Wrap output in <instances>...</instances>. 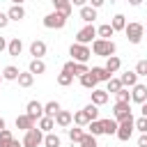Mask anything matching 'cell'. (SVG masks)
<instances>
[{
  "mask_svg": "<svg viewBox=\"0 0 147 147\" xmlns=\"http://www.w3.org/2000/svg\"><path fill=\"white\" fill-rule=\"evenodd\" d=\"M115 51H117V46H115L113 39H101V37H96V39L92 41V53L99 55V57H110V55H115Z\"/></svg>",
  "mask_w": 147,
  "mask_h": 147,
  "instance_id": "cell-1",
  "label": "cell"
},
{
  "mask_svg": "<svg viewBox=\"0 0 147 147\" xmlns=\"http://www.w3.org/2000/svg\"><path fill=\"white\" fill-rule=\"evenodd\" d=\"M67 18H69V16H64L62 11L53 9L51 14L44 16V28H48V30H62V28L67 25Z\"/></svg>",
  "mask_w": 147,
  "mask_h": 147,
  "instance_id": "cell-2",
  "label": "cell"
},
{
  "mask_svg": "<svg viewBox=\"0 0 147 147\" xmlns=\"http://www.w3.org/2000/svg\"><path fill=\"white\" fill-rule=\"evenodd\" d=\"M69 55H71L74 62H87L90 55H92V48H90L87 44H78V41H74V44L69 46Z\"/></svg>",
  "mask_w": 147,
  "mask_h": 147,
  "instance_id": "cell-3",
  "label": "cell"
},
{
  "mask_svg": "<svg viewBox=\"0 0 147 147\" xmlns=\"http://www.w3.org/2000/svg\"><path fill=\"white\" fill-rule=\"evenodd\" d=\"M44 136H46V133H44L39 126L28 129L25 136H23V147H39V145H44Z\"/></svg>",
  "mask_w": 147,
  "mask_h": 147,
  "instance_id": "cell-4",
  "label": "cell"
},
{
  "mask_svg": "<svg viewBox=\"0 0 147 147\" xmlns=\"http://www.w3.org/2000/svg\"><path fill=\"white\" fill-rule=\"evenodd\" d=\"M124 34H126L129 44H140L142 37H145V25H142V23H126Z\"/></svg>",
  "mask_w": 147,
  "mask_h": 147,
  "instance_id": "cell-5",
  "label": "cell"
},
{
  "mask_svg": "<svg viewBox=\"0 0 147 147\" xmlns=\"http://www.w3.org/2000/svg\"><path fill=\"white\" fill-rule=\"evenodd\" d=\"M133 131H136V119H133V115H131V117H126V119H122V122H119V126H117V133H115V136H117L122 142H126V140H131Z\"/></svg>",
  "mask_w": 147,
  "mask_h": 147,
  "instance_id": "cell-6",
  "label": "cell"
},
{
  "mask_svg": "<svg viewBox=\"0 0 147 147\" xmlns=\"http://www.w3.org/2000/svg\"><path fill=\"white\" fill-rule=\"evenodd\" d=\"M94 39H96V28L92 23H85V28H80L76 32V41L78 44H92Z\"/></svg>",
  "mask_w": 147,
  "mask_h": 147,
  "instance_id": "cell-7",
  "label": "cell"
},
{
  "mask_svg": "<svg viewBox=\"0 0 147 147\" xmlns=\"http://www.w3.org/2000/svg\"><path fill=\"white\" fill-rule=\"evenodd\" d=\"M113 117H115L117 122L131 117V103H129V101H115V106H113Z\"/></svg>",
  "mask_w": 147,
  "mask_h": 147,
  "instance_id": "cell-8",
  "label": "cell"
},
{
  "mask_svg": "<svg viewBox=\"0 0 147 147\" xmlns=\"http://www.w3.org/2000/svg\"><path fill=\"white\" fill-rule=\"evenodd\" d=\"M62 69H64V71H69V74H74V78H76V76L80 78L83 74H87V71H90V67H87L85 62H74V60H69Z\"/></svg>",
  "mask_w": 147,
  "mask_h": 147,
  "instance_id": "cell-9",
  "label": "cell"
},
{
  "mask_svg": "<svg viewBox=\"0 0 147 147\" xmlns=\"http://www.w3.org/2000/svg\"><path fill=\"white\" fill-rule=\"evenodd\" d=\"M25 113L34 119V122H39L41 117H44V103H39L37 99H32V101H28V106H25Z\"/></svg>",
  "mask_w": 147,
  "mask_h": 147,
  "instance_id": "cell-10",
  "label": "cell"
},
{
  "mask_svg": "<svg viewBox=\"0 0 147 147\" xmlns=\"http://www.w3.org/2000/svg\"><path fill=\"white\" fill-rule=\"evenodd\" d=\"M131 101L145 103V101H147V85H142V83L133 85V87H131Z\"/></svg>",
  "mask_w": 147,
  "mask_h": 147,
  "instance_id": "cell-11",
  "label": "cell"
},
{
  "mask_svg": "<svg viewBox=\"0 0 147 147\" xmlns=\"http://www.w3.org/2000/svg\"><path fill=\"white\" fill-rule=\"evenodd\" d=\"M46 51H48V46H46V41H41V39H34V41L30 44V55H32V57H44Z\"/></svg>",
  "mask_w": 147,
  "mask_h": 147,
  "instance_id": "cell-12",
  "label": "cell"
},
{
  "mask_svg": "<svg viewBox=\"0 0 147 147\" xmlns=\"http://www.w3.org/2000/svg\"><path fill=\"white\" fill-rule=\"evenodd\" d=\"M71 122H74V113H69V110H60V113L55 115V124L62 126V129L71 126Z\"/></svg>",
  "mask_w": 147,
  "mask_h": 147,
  "instance_id": "cell-13",
  "label": "cell"
},
{
  "mask_svg": "<svg viewBox=\"0 0 147 147\" xmlns=\"http://www.w3.org/2000/svg\"><path fill=\"white\" fill-rule=\"evenodd\" d=\"M28 71H32L34 76L46 74V62H44L41 57H32V60H30V64H28Z\"/></svg>",
  "mask_w": 147,
  "mask_h": 147,
  "instance_id": "cell-14",
  "label": "cell"
},
{
  "mask_svg": "<svg viewBox=\"0 0 147 147\" xmlns=\"http://www.w3.org/2000/svg\"><path fill=\"white\" fill-rule=\"evenodd\" d=\"M7 16H9V21H23L25 18V9H23V5H11L9 7V11H7Z\"/></svg>",
  "mask_w": 147,
  "mask_h": 147,
  "instance_id": "cell-15",
  "label": "cell"
},
{
  "mask_svg": "<svg viewBox=\"0 0 147 147\" xmlns=\"http://www.w3.org/2000/svg\"><path fill=\"white\" fill-rule=\"evenodd\" d=\"M7 53H9L11 57H18V55L23 53V41H21L18 37H14V39L7 44Z\"/></svg>",
  "mask_w": 147,
  "mask_h": 147,
  "instance_id": "cell-16",
  "label": "cell"
},
{
  "mask_svg": "<svg viewBox=\"0 0 147 147\" xmlns=\"http://www.w3.org/2000/svg\"><path fill=\"white\" fill-rule=\"evenodd\" d=\"M90 71H92V74H94V78H96V80H99V83H108V80H110V78H113V74H110V71H108V69H106V67H92V69H90Z\"/></svg>",
  "mask_w": 147,
  "mask_h": 147,
  "instance_id": "cell-17",
  "label": "cell"
},
{
  "mask_svg": "<svg viewBox=\"0 0 147 147\" xmlns=\"http://www.w3.org/2000/svg\"><path fill=\"white\" fill-rule=\"evenodd\" d=\"M32 126H34V119H32L28 113H23V115H18V117H16V129L28 131V129H32Z\"/></svg>",
  "mask_w": 147,
  "mask_h": 147,
  "instance_id": "cell-18",
  "label": "cell"
},
{
  "mask_svg": "<svg viewBox=\"0 0 147 147\" xmlns=\"http://www.w3.org/2000/svg\"><path fill=\"white\" fill-rule=\"evenodd\" d=\"M101 124H103V133H106V136H115V133H117L119 122H117L115 117H106V119H101Z\"/></svg>",
  "mask_w": 147,
  "mask_h": 147,
  "instance_id": "cell-19",
  "label": "cell"
},
{
  "mask_svg": "<svg viewBox=\"0 0 147 147\" xmlns=\"http://www.w3.org/2000/svg\"><path fill=\"white\" fill-rule=\"evenodd\" d=\"M51 2H53V7H55L57 11H62L64 16H71V11H74L71 0H51Z\"/></svg>",
  "mask_w": 147,
  "mask_h": 147,
  "instance_id": "cell-20",
  "label": "cell"
},
{
  "mask_svg": "<svg viewBox=\"0 0 147 147\" xmlns=\"http://www.w3.org/2000/svg\"><path fill=\"white\" fill-rule=\"evenodd\" d=\"M94 18H96V9H94L92 5L80 7V21H85V23H94Z\"/></svg>",
  "mask_w": 147,
  "mask_h": 147,
  "instance_id": "cell-21",
  "label": "cell"
},
{
  "mask_svg": "<svg viewBox=\"0 0 147 147\" xmlns=\"http://www.w3.org/2000/svg\"><path fill=\"white\" fill-rule=\"evenodd\" d=\"M119 80H122L124 87H133V85H138V74H136V69H133V71H124V74L119 76Z\"/></svg>",
  "mask_w": 147,
  "mask_h": 147,
  "instance_id": "cell-22",
  "label": "cell"
},
{
  "mask_svg": "<svg viewBox=\"0 0 147 147\" xmlns=\"http://www.w3.org/2000/svg\"><path fill=\"white\" fill-rule=\"evenodd\" d=\"M80 85H83L85 90H96L99 80L94 78V74H92V71H87V74H83V76H80Z\"/></svg>",
  "mask_w": 147,
  "mask_h": 147,
  "instance_id": "cell-23",
  "label": "cell"
},
{
  "mask_svg": "<svg viewBox=\"0 0 147 147\" xmlns=\"http://www.w3.org/2000/svg\"><path fill=\"white\" fill-rule=\"evenodd\" d=\"M110 74H117L119 69H122V60L117 57V55H110V57H106V64H103Z\"/></svg>",
  "mask_w": 147,
  "mask_h": 147,
  "instance_id": "cell-24",
  "label": "cell"
},
{
  "mask_svg": "<svg viewBox=\"0 0 147 147\" xmlns=\"http://www.w3.org/2000/svg\"><path fill=\"white\" fill-rule=\"evenodd\" d=\"M92 103L94 106H106L108 103V92L106 90H92Z\"/></svg>",
  "mask_w": 147,
  "mask_h": 147,
  "instance_id": "cell-25",
  "label": "cell"
},
{
  "mask_svg": "<svg viewBox=\"0 0 147 147\" xmlns=\"http://www.w3.org/2000/svg\"><path fill=\"white\" fill-rule=\"evenodd\" d=\"M90 122H92V119H90V115H87V110H85V108L74 113V124H76V126H87Z\"/></svg>",
  "mask_w": 147,
  "mask_h": 147,
  "instance_id": "cell-26",
  "label": "cell"
},
{
  "mask_svg": "<svg viewBox=\"0 0 147 147\" xmlns=\"http://www.w3.org/2000/svg\"><path fill=\"white\" fill-rule=\"evenodd\" d=\"M37 126H39L44 133H51V131L55 129V117H48V115H44V117L37 122Z\"/></svg>",
  "mask_w": 147,
  "mask_h": 147,
  "instance_id": "cell-27",
  "label": "cell"
},
{
  "mask_svg": "<svg viewBox=\"0 0 147 147\" xmlns=\"http://www.w3.org/2000/svg\"><path fill=\"white\" fill-rule=\"evenodd\" d=\"M16 83H18L21 87H32V83H34V74H32V71H21Z\"/></svg>",
  "mask_w": 147,
  "mask_h": 147,
  "instance_id": "cell-28",
  "label": "cell"
},
{
  "mask_svg": "<svg viewBox=\"0 0 147 147\" xmlns=\"http://www.w3.org/2000/svg\"><path fill=\"white\" fill-rule=\"evenodd\" d=\"M18 67H14V64H7L5 69H2V78L5 80H18Z\"/></svg>",
  "mask_w": 147,
  "mask_h": 147,
  "instance_id": "cell-29",
  "label": "cell"
},
{
  "mask_svg": "<svg viewBox=\"0 0 147 147\" xmlns=\"http://www.w3.org/2000/svg\"><path fill=\"white\" fill-rule=\"evenodd\" d=\"M113 34H115V30H113L110 23H103V25L96 28V37H101V39H110Z\"/></svg>",
  "mask_w": 147,
  "mask_h": 147,
  "instance_id": "cell-30",
  "label": "cell"
},
{
  "mask_svg": "<svg viewBox=\"0 0 147 147\" xmlns=\"http://www.w3.org/2000/svg\"><path fill=\"white\" fill-rule=\"evenodd\" d=\"M60 110H62V106H60L57 101H48V103H44V115H48V117H55Z\"/></svg>",
  "mask_w": 147,
  "mask_h": 147,
  "instance_id": "cell-31",
  "label": "cell"
},
{
  "mask_svg": "<svg viewBox=\"0 0 147 147\" xmlns=\"http://www.w3.org/2000/svg\"><path fill=\"white\" fill-rule=\"evenodd\" d=\"M60 145H62V140H60V136H57V133H53V131H51V133H46V136H44V147H60Z\"/></svg>",
  "mask_w": 147,
  "mask_h": 147,
  "instance_id": "cell-32",
  "label": "cell"
},
{
  "mask_svg": "<svg viewBox=\"0 0 147 147\" xmlns=\"http://www.w3.org/2000/svg\"><path fill=\"white\" fill-rule=\"evenodd\" d=\"M110 25H113L115 32H117V30H124V28H126V16H124V14H115L113 21H110Z\"/></svg>",
  "mask_w": 147,
  "mask_h": 147,
  "instance_id": "cell-33",
  "label": "cell"
},
{
  "mask_svg": "<svg viewBox=\"0 0 147 147\" xmlns=\"http://www.w3.org/2000/svg\"><path fill=\"white\" fill-rule=\"evenodd\" d=\"M74 83V74H69V71H60L57 74V85H62V87H67V85H71Z\"/></svg>",
  "mask_w": 147,
  "mask_h": 147,
  "instance_id": "cell-34",
  "label": "cell"
},
{
  "mask_svg": "<svg viewBox=\"0 0 147 147\" xmlns=\"http://www.w3.org/2000/svg\"><path fill=\"white\" fill-rule=\"evenodd\" d=\"M122 87H124V85H122V80H119V78H115V76H113V78H110V80L106 83V92H110V94L119 92Z\"/></svg>",
  "mask_w": 147,
  "mask_h": 147,
  "instance_id": "cell-35",
  "label": "cell"
},
{
  "mask_svg": "<svg viewBox=\"0 0 147 147\" xmlns=\"http://www.w3.org/2000/svg\"><path fill=\"white\" fill-rule=\"evenodd\" d=\"M87 133H92V136H101L103 133V124H101V119H92L90 124H87Z\"/></svg>",
  "mask_w": 147,
  "mask_h": 147,
  "instance_id": "cell-36",
  "label": "cell"
},
{
  "mask_svg": "<svg viewBox=\"0 0 147 147\" xmlns=\"http://www.w3.org/2000/svg\"><path fill=\"white\" fill-rule=\"evenodd\" d=\"M83 136H85L83 126H74V129H69V140H71V142H80Z\"/></svg>",
  "mask_w": 147,
  "mask_h": 147,
  "instance_id": "cell-37",
  "label": "cell"
},
{
  "mask_svg": "<svg viewBox=\"0 0 147 147\" xmlns=\"http://www.w3.org/2000/svg\"><path fill=\"white\" fill-rule=\"evenodd\" d=\"M11 140H14L11 131H9V129H2V131H0V147H9Z\"/></svg>",
  "mask_w": 147,
  "mask_h": 147,
  "instance_id": "cell-38",
  "label": "cell"
},
{
  "mask_svg": "<svg viewBox=\"0 0 147 147\" xmlns=\"http://www.w3.org/2000/svg\"><path fill=\"white\" fill-rule=\"evenodd\" d=\"M78 145H80V147H99L96 136H92V133H85V136H83V140H80Z\"/></svg>",
  "mask_w": 147,
  "mask_h": 147,
  "instance_id": "cell-39",
  "label": "cell"
},
{
  "mask_svg": "<svg viewBox=\"0 0 147 147\" xmlns=\"http://www.w3.org/2000/svg\"><path fill=\"white\" fill-rule=\"evenodd\" d=\"M115 96H117V101H129V103H131V92H129V87H122L119 92H115Z\"/></svg>",
  "mask_w": 147,
  "mask_h": 147,
  "instance_id": "cell-40",
  "label": "cell"
},
{
  "mask_svg": "<svg viewBox=\"0 0 147 147\" xmlns=\"http://www.w3.org/2000/svg\"><path fill=\"white\" fill-rule=\"evenodd\" d=\"M85 110H87L90 119H99V106H94V103H87V106H85Z\"/></svg>",
  "mask_w": 147,
  "mask_h": 147,
  "instance_id": "cell-41",
  "label": "cell"
},
{
  "mask_svg": "<svg viewBox=\"0 0 147 147\" xmlns=\"http://www.w3.org/2000/svg\"><path fill=\"white\" fill-rule=\"evenodd\" d=\"M136 131L147 133V117H138V119H136Z\"/></svg>",
  "mask_w": 147,
  "mask_h": 147,
  "instance_id": "cell-42",
  "label": "cell"
},
{
  "mask_svg": "<svg viewBox=\"0 0 147 147\" xmlns=\"http://www.w3.org/2000/svg\"><path fill=\"white\" fill-rule=\"evenodd\" d=\"M136 74H138V76H147V60H138V64H136Z\"/></svg>",
  "mask_w": 147,
  "mask_h": 147,
  "instance_id": "cell-43",
  "label": "cell"
},
{
  "mask_svg": "<svg viewBox=\"0 0 147 147\" xmlns=\"http://www.w3.org/2000/svg\"><path fill=\"white\" fill-rule=\"evenodd\" d=\"M9 25V16H7V11H0V30H5Z\"/></svg>",
  "mask_w": 147,
  "mask_h": 147,
  "instance_id": "cell-44",
  "label": "cell"
},
{
  "mask_svg": "<svg viewBox=\"0 0 147 147\" xmlns=\"http://www.w3.org/2000/svg\"><path fill=\"white\" fill-rule=\"evenodd\" d=\"M138 147H147V133H140V138H138Z\"/></svg>",
  "mask_w": 147,
  "mask_h": 147,
  "instance_id": "cell-45",
  "label": "cell"
},
{
  "mask_svg": "<svg viewBox=\"0 0 147 147\" xmlns=\"http://www.w3.org/2000/svg\"><path fill=\"white\" fill-rule=\"evenodd\" d=\"M87 5H92L94 9H99V7H103V5H106V0H90Z\"/></svg>",
  "mask_w": 147,
  "mask_h": 147,
  "instance_id": "cell-46",
  "label": "cell"
},
{
  "mask_svg": "<svg viewBox=\"0 0 147 147\" xmlns=\"http://www.w3.org/2000/svg\"><path fill=\"white\" fill-rule=\"evenodd\" d=\"M87 2H90V0H71V5H74V7H85Z\"/></svg>",
  "mask_w": 147,
  "mask_h": 147,
  "instance_id": "cell-47",
  "label": "cell"
},
{
  "mask_svg": "<svg viewBox=\"0 0 147 147\" xmlns=\"http://www.w3.org/2000/svg\"><path fill=\"white\" fill-rule=\"evenodd\" d=\"M7 44H9V41H5V37H0V53L7 51Z\"/></svg>",
  "mask_w": 147,
  "mask_h": 147,
  "instance_id": "cell-48",
  "label": "cell"
},
{
  "mask_svg": "<svg viewBox=\"0 0 147 147\" xmlns=\"http://www.w3.org/2000/svg\"><path fill=\"white\" fill-rule=\"evenodd\" d=\"M9 147H23V140H16V138H14V140H11V145H9Z\"/></svg>",
  "mask_w": 147,
  "mask_h": 147,
  "instance_id": "cell-49",
  "label": "cell"
},
{
  "mask_svg": "<svg viewBox=\"0 0 147 147\" xmlns=\"http://www.w3.org/2000/svg\"><path fill=\"white\" fill-rule=\"evenodd\" d=\"M140 113H142V117H147V101L140 103Z\"/></svg>",
  "mask_w": 147,
  "mask_h": 147,
  "instance_id": "cell-50",
  "label": "cell"
},
{
  "mask_svg": "<svg viewBox=\"0 0 147 147\" xmlns=\"http://www.w3.org/2000/svg\"><path fill=\"white\" fill-rule=\"evenodd\" d=\"M129 5H131V7H140V5H142V0H129Z\"/></svg>",
  "mask_w": 147,
  "mask_h": 147,
  "instance_id": "cell-51",
  "label": "cell"
},
{
  "mask_svg": "<svg viewBox=\"0 0 147 147\" xmlns=\"http://www.w3.org/2000/svg\"><path fill=\"white\" fill-rule=\"evenodd\" d=\"M2 129H7V124H5V119L0 117V131H2Z\"/></svg>",
  "mask_w": 147,
  "mask_h": 147,
  "instance_id": "cell-52",
  "label": "cell"
},
{
  "mask_svg": "<svg viewBox=\"0 0 147 147\" xmlns=\"http://www.w3.org/2000/svg\"><path fill=\"white\" fill-rule=\"evenodd\" d=\"M25 0H11V5H23Z\"/></svg>",
  "mask_w": 147,
  "mask_h": 147,
  "instance_id": "cell-53",
  "label": "cell"
},
{
  "mask_svg": "<svg viewBox=\"0 0 147 147\" xmlns=\"http://www.w3.org/2000/svg\"><path fill=\"white\" fill-rule=\"evenodd\" d=\"M2 80H5V78H2V71H0V83H2Z\"/></svg>",
  "mask_w": 147,
  "mask_h": 147,
  "instance_id": "cell-54",
  "label": "cell"
},
{
  "mask_svg": "<svg viewBox=\"0 0 147 147\" xmlns=\"http://www.w3.org/2000/svg\"><path fill=\"white\" fill-rule=\"evenodd\" d=\"M145 34H147V28H145Z\"/></svg>",
  "mask_w": 147,
  "mask_h": 147,
  "instance_id": "cell-55",
  "label": "cell"
}]
</instances>
